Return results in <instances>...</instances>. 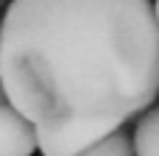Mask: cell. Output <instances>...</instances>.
Wrapping results in <instances>:
<instances>
[{
  "mask_svg": "<svg viewBox=\"0 0 159 156\" xmlns=\"http://www.w3.org/2000/svg\"><path fill=\"white\" fill-rule=\"evenodd\" d=\"M0 87L42 156H78L159 98V22L148 0H11Z\"/></svg>",
  "mask_w": 159,
  "mask_h": 156,
  "instance_id": "6da1fadb",
  "label": "cell"
},
{
  "mask_svg": "<svg viewBox=\"0 0 159 156\" xmlns=\"http://www.w3.org/2000/svg\"><path fill=\"white\" fill-rule=\"evenodd\" d=\"M134 154L137 156H159V106L145 109L134 128Z\"/></svg>",
  "mask_w": 159,
  "mask_h": 156,
  "instance_id": "3957f363",
  "label": "cell"
},
{
  "mask_svg": "<svg viewBox=\"0 0 159 156\" xmlns=\"http://www.w3.org/2000/svg\"><path fill=\"white\" fill-rule=\"evenodd\" d=\"M0 103H6V95H3V87H0Z\"/></svg>",
  "mask_w": 159,
  "mask_h": 156,
  "instance_id": "8992f818",
  "label": "cell"
},
{
  "mask_svg": "<svg viewBox=\"0 0 159 156\" xmlns=\"http://www.w3.org/2000/svg\"><path fill=\"white\" fill-rule=\"evenodd\" d=\"M154 14H157V22H159V0H157V6H154Z\"/></svg>",
  "mask_w": 159,
  "mask_h": 156,
  "instance_id": "5b68a950",
  "label": "cell"
},
{
  "mask_svg": "<svg viewBox=\"0 0 159 156\" xmlns=\"http://www.w3.org/2000/svg\"><path fill=\"white\" fill-rule=\"evenodd\" d=\"M78 156H137V154H134L131 137H129L123 128H117V131L106 134L103 140L92 142L89 148H84Z\"/></svg>",
  "mask_w": 159,
  "mask_h": 156,
  "instance_id": "277c9868",
  "label": "cell"
},
{
  "mask_svg": "<svg viewBox=\"0 0 159 156\" xmlns=\"http://www.w3.org/2000/svg\"><path fill=\"white\" fill-rule=\"evenodd\" d=\"M36 131L8 100L0 103V156H34Z\"/></svg>",
  "mask_w": 159,
  "mask_h": 156,
  "instance_id": "7a4b0ae2",
  "label": "cell"
}]
</instances>
